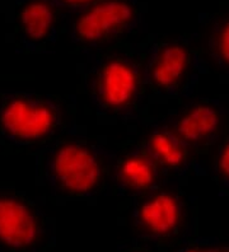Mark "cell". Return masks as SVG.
<instances>
[{
	"mask_svg": "<svg viewBox=\"0 0 229 252\" xmlns=\"http://www.w3.org/2000/svg\"><path fill=\"white\" fill-rule=\"evenodd\" d=\"M55 171L61 182L74 191H87L98 179L95 158L83 148L67 145L56 156Z\"/></svg>",
	"mask_w": 229,
	"mask_h": 252,
	"instance_id": "6da1fadb",
	"label": "cell"
},
{
	"mask_svg": "<svg viewBox=\"0 0 229 252\" xmlns=\"http://www.w3.org/2000/svg\"><path fill=\"white\" fill-rule=\"evenodd\" d=\"M54 123L52 112L46 107H33L23 101H15L5 108L3 124L13 135L33 139L45 135Z\"/></svg>",
	"mask_w": 229,
	"mask_h": 252,
	"instance_id": "7a4b0ae2",
	"label": "cell"
},
{
	"mask_svg": "<svg viewBox=\"0 0 229 252\" xmlns=\"http://www.w3.org/2000/svg\"><path fill=\"white\" fill-rule=\"evenodd\" d=\"M132 17V10L122 1H106L95 6L78 21V32L86 40H98Z\"/></svg>",
	"mask_w": 229,
	"mask_h": 252,
	"instance_id": "3957f363",
	"label": "cell"
},
{
	"mask_svg": "<svg viewBox=\"0 0 229 252\" xmlns=\"http://www.w3.org/2000/svg\"><path fill=\"white\" fill-rule=\"evenodd\" d=\"M36 236V224L27 209L13 200H0V240L10 246H26Z\"/></svg>",
	"mask_w": 229,
	"mask_h": 252,
	"instance_id": "277c9868",
	"label": "cell"
},
{
	"mask_svg": "<svg viewBox=\"0 0 229 252\" xmlns=\"http://www.w3.org/2000/svg\"><path fill=\"white\" fill-rule=\"evenodd\" d=\"M132 70L121 63H111L103 73V97L108 105L121 106L130 99L135 90Z\"/></svg>",
	"mask_w": 229,
	"mask_h": 252,
	"instance_id": "5b68a950",
	"label": "cell"
},
{
	"mask_svg": "<svg viewBox=\"0 0 229 252\" xmlns=\"http://www.w3.org/2000/svg\"><path fill=\"white\" fill-rule=\"evenodd\" d=\"M141 219L152 231L157 233H167L177 223V204L173 197L161 195L143 206Z\"/></svg>",
	"mask_w": 229,
	"mask_h": 252,
	"instance_id": "8992f818",
	"label": "cell"
},
{
	"mask_svg": "<svg viewBox=\"0 0 229 252\" xmlns=\"http://www.w3.org/2000/svg\"><path fill=\"white\" fill-rule=\"evenodd\" d=\"M217 125L218 116L211 108L197 107L181 121L180 131L187 139L196 140L214 131Z\"/></svg>",
	"mask_w": 229,
	"mask_h": 252,
	"instance_id": "52a82bcc",
	"label": "cell"
},
{
	"mask_svg": "<svg viewBox=\"0 0 229 252\" xmlns=\"http://www.w3.org/2000/svg\"><path fill=\"white\" fill-rule=\"evenodd\" d=\"M186 66V53L181 47H168L154 69V78L159 84L169 86L180 78Z\"/></svg>",
	"mask_w": 229,
	"mask_h": 252,
	"instance_id": "ba28073f",
	"label": "cell"
},
{
	"mask_svg": "<svg viewBox=\"0 0 229 252\" xmlns=\"http://www.w3.org/2000/svg\"><path fill=\"white\" fill-rule=\"evenodd\" d=\"M22 23L31 37L41 38L51 27L52 12L50 6L41 1L30 4L22 13Z\"/></svg>",
	"mask_w": 229,
	"mask_h": 252,
	"instance_id": "9c48e42d",
	"label": "cell"
},
{
	"mask_svg": "<svg viewBox=\"0 0 229 252\" xmlns=\"http://www.w3.org/2000/svg\"><path fill=\"white\" fill-rule=\"evenodd\" d=\"M122 175L129 182L137 188L148 186L153 181V171L148 162L140 158L128 159L122 167Z\"/></svg>",
	"mask_w": 229,
	"mask_h": 252,
	"instance_id": "30bf717a",
	"label": "cell"
},
{
	"mask_svg": "<svg viewBox=\"0 0 229 252\" xmlns=\"http://www.w3.org/2000/svg\"><path fill=\"white\" fill-rule=\"evenodd\" d=\"M152 144L156 153L168 164H178L182 160V151L178 149L173 140H171L165 135H162V134L156 135L153 138Z\"/></svg>",
	"mask_w": 229,
	"mask_h": 252,
	"instance_id": "8fae6325",
	"label": "cell"
},
{
	"mask_svg": "<svg viewBox=\"0 0 229 252\" xmlns=\"http://www.w3.org/2000/svg\"><path fill=\"white\" fill-rule=\"evenodd\" d=\"M220 51L222 55L229 63V23L224 27L220 37Z\"/></svg>",
	"mask_w": 229,
	"mask_h": 252,
	"instance_id": "7c38bea8",
	"label": "cell"
},
{
	"mask_svg": "<svg viewBox=\"0 0 229 252\" xmlns=\"http://www.w3.org/2000/svg\"><path fill=\"white\" fill-rule=\"evenodd\" d=\"M220 168L229 177V144L227 145L220 157Z\"/></svg>",
	"mask_w": 229,
	"mask_h": 252,
	"instance_id": "4fadbf2b",
	"label": "cell"
},
{
	"mask_svg": "<svg viewBox=\"0 0 229 252\" xmlns=\"http://www.w3.org/2000/svg\"><path fill=\"white\" fill-rule=\"evenodd\" d=\"M65 1L71 4H80V3H88V1H92V0H65Z\"/></svg>",
	"mask_w": 229,
	"mask_h": 252,
	"instance_id": "5bb4252c",
	"label": "cell"
},
{
	"mask_svg": "<svg viewBox=\"0 0 229 252\" xmlns=\"http://www.w3.org/2000/svg\"><path fill=\"white\" fill-rule=\"evenodd\" d=\"M189 252H196V251H189Z\"/></svg>",
	"mask_w": 229,
	"mask_h": 252,
	"instance_id": "9a60e30c",
	"label": "cell"
}]
</instances>
